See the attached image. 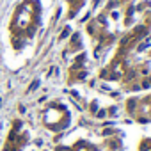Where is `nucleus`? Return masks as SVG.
<instances>
[{
	"label": "nucleus",
	"mask_w": 151,
	"mask_h": 151,
	"mask_svg": "<svg viewBox=\"0 0 151 151\" xmlns=\"http://www.w3.org/2000/svg\"><path fill=\"white\" fill-rule=\"evenodd\" d=\"M37 85H39V82H37V80H36V82H34V84H32V85H30V91H32V89H36V87H37Z\"/></svg>",
	"instance_id": "1"
}]
</instances>
